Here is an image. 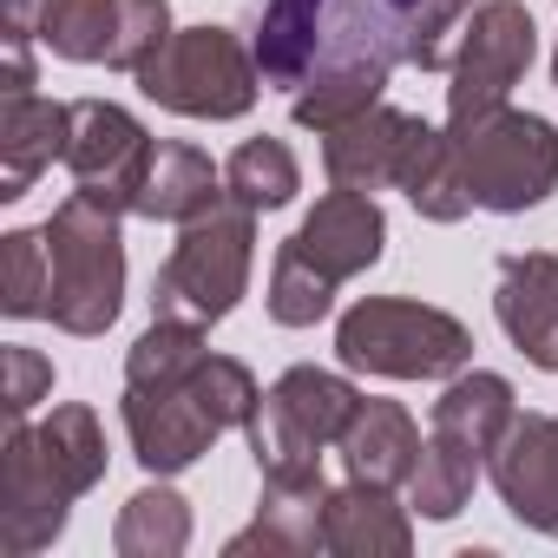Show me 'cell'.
I'll return each instance as SVG.
<instances>
[{"label": "cell", "mask_w": 558, "mask_h": 558, "mask_svg": "<svg viewBox=\"0 0 558 558\" xmlns=\"http://www.w3.org/2000/svg\"><path fill=\"white\" fill-rule=\"evenodd\" d=\"M499 329L512 336V349L558 375V256L551 250H512L499 256V290H493Z\"/></svg>", "instance_id": "5bb4252c"}, {"label": "cell", "mask_w": 558, "mask_h": 558, "mask_svg": "<svg viewBox=\"0 0 558 558\" xmlns=\"http://www.w3.org/2000/svg\"><path fill=\"white\" fill-rule=\"evenodd\" d=\"M342 368L388 375V381H447L473 362V336L460 316L408 303V296H368L336 323Z\"/></svg>", "instance_id": "5b68a950"}, {"label": "cell", "mask_w": 558, "mask_h": 558, "mask_svg": "<svg viewBox=\"0 0 558 558\" xmlns=\"http://www.w3.org/2000/svg\"><path fill=\"white\" fill-rule=\"evenodd\" d=\"M217 197H223V171L197 145L171 138V145L151 151V171H145V191H138V217H151V223H191Z\"/></svg>", "instance_id": "7402d4cb"}, {"label": "cell", "mask_w": 558, "mask_h": 558, "mask_svg": "<svg viewBox=\"0 0 558 558\" xmlns=\"http://www.w3.org/2000/svg\"><path fill=\"white\" fill-rule=\"evenodd\" d=\"M434 14H440L453 34H460V27H466V14H473V0H434Z\"/></svg>", "instance_id": "836d02e7"}, {"label": "cell", "mask_w": 558, "mask_h": 558, "mask_svg": "<svg viewBox=\"0 0 558 558\" xmlns=\"http://www.w3.org/2000/svg\"><path fill=\"white\" fill-rule=\"evenodd\" d=\"M336 303V283H323V276L310 263H296L290 250H276L269 263V323H283V329H316Z\"/></svg>", "instance_id": "f1b7e54d"}, {"label": "cell", "mask_w": 558, "mask_h": 558, "mask_svg": "<svg viewBox=\"0 0 558 558\" xmlns=\"http://www.w3.org/2000/svg\"><path fill=\"white\" fill-rule=\"evenodd\" d=\"M0 310H8L14 323L53 310V250H47V230H14L8 236V296H0Z\"/></svg>", "instance_id": "83f0119b"}, {"label": "cell", "mask_w": 558, "mask_h": 558, "mask_svg": "<svg viewBox=\"0 0 558 558\" xmlns=\"http://www.w3.org/2000/svg\"><path fill=\"white\" fill-rule=\"evenodd\" d=\"M112 545H119V558H178L191 545V506L171 486H145L119 506Z\"/></svg>", "instance_id": "cb8c5ba5"}, {"label": "cell", "mask_w": 558, "mask_h": 558, "mask_svg": "<svg viewBox=\"0 0 558 558\" xmlns=\"http://www.w3.org/2000/svg\"><path fill=\"white\" fill-rule=\"evenodd\" d=\"M138 93L178 119H243L256 106V86H263V66L256 53L223 34V27H184L171 34L138 73Z\"/></svg>", "instance_id": "52a82bcc"}, {"label": "cell", "mask_w": 558, "mask_h": 558, "mask_svg": "<svg viewBox=\"0 0 558 558\" xmlns=\"http://www.w3.org/2000/svg\"><path fill=\"white\" fill-rule=\"evenodd\" d=\"M453 47L460 34L434 0H263L250 53L263 86L290 93V119L323 138L381 106L395 66L440 73L453 66Z\"/></svg>", "instance_id": "6da1fadb"}, {"label": "cell", "mask_w": 558, "mask_h": 558, "mask_svg": "<svg viewBox=\"0 0 558 558\" xmlns=\"http://www.w3.org/2000/svg\"><path fill=\"white\" fill-rule=\"evenodd\" d=\"M250 263H256V210L223 191L204 217L178 223V243L151 283V316L191 329L223 323L250 290Z\"/></svg>", "instance_id": "3957f363"}, {"label": "cell", "mask_w": 558, "mask_h": 558, "mask_svg": "<svg viewBox=\"0 0 558 558\" xmlns=\"http://www.w3.org/2000/svg\"><path fill=\"white\" fill-rule=\"evenodd\" d=\"M532 53H538V27L525 14V0H480L447 66V132H466L473 119L499 112L525 80Z\"/></svg>", "instance_id": "9c48e42d"}, {"label": "cell", "mask_w": 558, "mask_h": 558, "mask_svg": "<svg viewBox=\"0 0 558 558\" xmlns=\"http://www.w3.org/2000/svg\"><path fill=\"white\" fill-rule=\"evenodd\" d=\"M0 362H8V395H0V401H8V421H27L53 395V362L40 349H21V342L0 355Z\"/></svg>", "instance_id": "4dcf8cb0"}, {"label": "cell", "mask_w": 558, "mask_h": 558, "mask_svg": "<svg viewBox=\"0 0 558 558\" xmlns=\"http://www.w3.org/2000/svg\"><path fill=\"white\" fill-rule=\"evenodd\" d=\"M151 132L112 106V99H73V138H66V171L86 197L112 204L119 217L138 210V191H145V171H151Z\"/></svg>", "instance_id": "30bf717a"}, {"label": "cell", "mask_w": 558, "mask_h": 558, "mask_svg": "<svg viewBox=\"0 0 558 558\" xmlns=\"http://www.w3.org/2000/svg\"><path fill=\"white\" fill-rule=\"evenodd\" d=\"M296 263H310L323 283H349V276H362V269H375L381 263V250H388V217H381V204L368 197V191H329L310 217H303V230L283 243Z\"/></svg>", "instance_id": "7c38bea8"}, {"label": "cell", "mask_w": 558, "mask_h": 558, "mask_svg": "<svg viewBox=\"0 0 558 558\" xmlns=\"http://www.w3.org/2000/svg\"><path fill=\"white\" fill-rule=\"evenodd\" d=\"M473 480H480V460L427 434L421 466H414V480H408V506H414L421 519H453V512L473 499Z\"/></svg>", "instance_id": "4316f807"}, {"label": "cell", "mask_w": 558, "mask_h": 558, "mask_svg": "<svg viewBox=\"0 0 558 558\" xmlns=\"http://www.w3.org/2000/svg\"><path fill=\"white\" fill-rule=\"evenodd\" d=\"M66 512H73V499L40 466L34 427L27 421H8V440H0V545H8V558L47 551L66 532Z\"/></svg>", "instance_id": "8fae6325"}, {"label": "cell", "mask_w": 558, "mask_h": 558, "mask_svg": "<svg viewBox=\"0 0 558 558\" xmlns=\"http://www.w3.org/2000/svg\"><path fill=\"white\" fill-rule=\"evenodd\" d=\"M40 21H47V0H8V34L40 40Z\"/></svg>", "instance_id": "d6a6232c"}, {"label": "cell", "mask_w": 558, "mask_h": 558, "mask_svg": "<svg viewBox=\"0 0 558 558\" xmlns=\"http://www.w3.org/2000/svg\"><path fill=\"white\" fill-rule=\"evenodd\" d=\"M551 80H558V53H551Z\"/></svg>", "instance_id": "e575fe53"}, {"label": "cell", "mask_w": 558, "mask_h": 558, "mask_svg": "<svg viewBox=\"0 0 558 558\" xmlns=\"http://www.w3.org/2000/svg\"><path fill=\"white\" fill-rule=\"evenodd\" d=\"M421 427L401 401H362L349 434H342V460L355 480H375V486H408L414 466H421Z\"/></svg>", "instance_id": "44dd1931"}, {"label": "cell", "mask_w": 558, "mask_h": 558, "mask_svg": "<svg viewBox=\"0 0 558 558\" xmlns=\"http://www.w3.org/2000/svg\"><path fill=\"white\" fill-rule=\"evenodd\" d=\"M0 40H8V99L34 93V53H27V40L21 34H0Z\"/></svg>", "instance_id": "1f68e13d"}, {"label": "cell", "mask_w": 558, "mask_h": 558, "mask_svg": "<svg viewBox=\"0 0 558 558\" xmlns=\"http://www.w3.org/2000/svg\"><path fill=\"white\" fill-rule=\"evenodd\" d=\"M395 191H401L427 223H460V217L473 210V191H466V171H460V145H453V132H434L427 119H414Z\"/></svg>", "instance_id": "ffe728a7"}, {"label": "cell", "mask_w": 558, "mask_h": 558, "mask_svg": "<svg viewBox=\"0 0 558 558\" xmlns=\"http://www.w3.org/2000/svg\"><path fill=\"white\" fill-rule=\"evenodd\" d=\"M47 250H53V310L47 323L66 336H106L125 303V236L119 210L73 191L47 217Z\"/></svg>", "instance_id": "277c9868"}, {"label": "cell", "mask_w": 558, "mask_h": 558, "mask_svg": "<svg viewBox=\"0 0 558 558\" xmlns=\"http://www.w3.org/2000/svg\"><path fill=\"white\" fill-rule=\"evenodd\" d=\"M453 145H460V171H466V191L480 210L519 217L558 191V132L538 112L499 106V112L473 119L466 132H453Z\"/></svg>", "instance_id": "ba28073f"}, {"label": "cell", "mask_w": 558, "mask_h": 558, "mask_svg": "<svg viewBox=\"0 0 558 558\" xmlns=\"http://www.w3.org/2000/svg\"><path fill=\"white\" fill-rule=\"evenodd\" d=\"M119 53H112V66L119 73H138L165 40H171V8L165 0H119Z\"/></svg>", "instance_id": "f546056e"}, {"label": "cell", "mask_w": 558, "mask_h": 558, "mask_svg": "<svg viewBox=\"0 0 558 558\" xmlns=\"http://www.w3.org/2000/svg\"><path fill=\"white\" fill-rule=\"evenodd\" d=\"M362 395L329 368H290L250 421V453L263 480H310L323 473V447H342Z\"/></svg>", "instance_id": "8992f818"}, {"label": "cell", "mask_w": 558, "mask_h": 558, "mask_svg": "<svg viewBox=\"0 0 558 558\" xmlns=\"http://www.w3.org/2000/svg\"><path fill=\"white\" fill-rule=\"evenodd\" d=\"M263 408V388L243 362L230 355H197L191 368L178 375H158V381H125V440L138 453L145 473L171 480L184 466H197L230 427H250Z\"/></svg>", "instance_id": "7a4b0ae2"}, {"label": "cell", "mask_w": 558, "mask_h": 558, "mask_svg": "<svg viewBox=\"0 0 558 558\" xmlns=\"http://www.w3.org/2000/svg\"><path fill=\"white\" fill-rule=\"evenodd\" d=\"M66 138H73V106L14 93L8 106H0V197L21 204L34 191V178L53 158H66Z\"/></svg>", "instance_id": "e0dca14e"}, {"label": "cell", "mask_w": 558, "mask_h": 558, "mask_svg": "<svg viewBox=\"0 0 558 558\" xmlns=\"http://www.w3.org/2000/svg\"><path fill=\"white\" fill-rule=\"evenodd\" d=\"M408 132H414V112H401V106H368V112L342 119L336 132H323V171H329V184L368 191V197L395 191Z\"/></svg>", "instance_id": "9a60e30c"}, {"label": "cell", "mask_w": 558, "mask_h": 558, "mask_svg": "<svg viewBox=\"0 0 558 558\" xmlns=\"http://www.w3.org/2000/svg\"><path fill=\"white\" fill-rule=\"evenodd\" d=\"M486 466H493L506 512L519 525L558 538V414H512V427Z\"/></svg>", "instance_id": "4fadbf2b"}, {"label": "cell", "mask_w": 558, "mask_h": 558, "mask_svg": "<svg viewBox=\"0 0 558 558\" xmlns=\"http://www.w3.org/2000/svg\"><path fill=\"white\" fill-rule=\"evenodd\" d=\"M512 414H519V408H512V381L473 368V375H453V381L440 388L427 434L447 440V447H460V453H473V460H493V447L506 440Z\"/></svg>", "instance_id": "d6986e66"}, {"label": "cell", "mask_w": 558, "mask_h": 558, "mask_svg": "<svg viewBox=\"0 0 558 558\" xmlns=\"http://www.w3.org/2000/svg\"><path fill=\"white\" fill-rule=\"evenodd\" d=\"M223 191H230L236 204H250V210H283V204H296V191H303V165H296V151H290L283 138H250V145L230 151Z\"/></svg>", "instance_id": "d4e9b609"}, {"label": "cell", "mask_w": 558, "mask_h": 558, "mask_svg": "<svg viewBox=\"0 0 558 558\" xmlns=\"http://www.w3.org/2000/svg\"><path fill=\"white\" fill-rule=\"evenodd\" d=\"M323 506H329V480L323 473H310V480H263L256 525L236 532L223 551L230 558H243V551H283V558L323 551Z\"/></svg>", "instance_id": "ac0fdd59"}, {"label": "cell", "mask_w": 558, "mask_h": 558, "mask_svg": "<svg viewBox=\"0 0 558 558\" xmlns=\"http://www.w3.org/2000/svg\"><path fill=\"white\" fill-rule=\"evenodd\" d=\"M323 551H336V558H408L414 525H408V506H395V486H375L355 473H349V486H329Z\"/></svg>", "instance_id": "2e32d148"}, {"label": "cell", "mask_w": 558, "mask_h": 558, "mask_svg": "<svg viewBox=\"0 0 558 558\" xmlns=\"http://www.w3.org/2000/svg\"><path fill=\"white\" fill-rule=\"evenodd\" d=\"M34 453H40V466L60 480L66 499H86V493L106 480V427H99V414L80 408V401L53 408V414L34 427Z\"/></svg>", "instance_id": "603a6c76"}, {"label": "cell", "mask_w": 558, "mask_h": 558, "mask_svg": "<svg viewBox=\"0 0 558 558\" xmlns=\"http://www.w3.org/2000/svg\"><path fill=\"white\" fill-rule=\"evenodd\" d=\"M119 0H47V21H40V40L73 60V66H112L119 53Z\"/></svg>", "instance_id": "484cf974"}]
</instances>
